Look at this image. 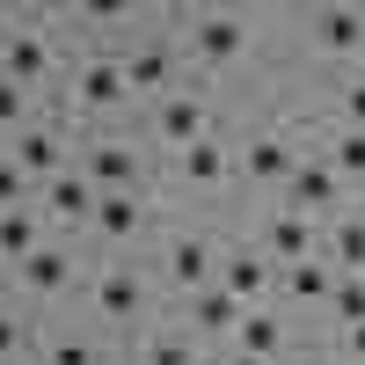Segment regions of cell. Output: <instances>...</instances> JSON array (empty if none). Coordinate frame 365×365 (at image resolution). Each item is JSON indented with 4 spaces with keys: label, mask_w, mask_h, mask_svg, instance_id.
<instances>
[{
    "label": "cell",
    "mask_w": 365,
    "mask_h": 365,
    "mask_svg": "<svg viewBox=\"0 0 365 365\" xmlns=\"http://www.w3.org/2000/svg\"><path fill=\"white\" fill-rule=\"evenodd\" d=\"M15 117H22V88L0 73V125H15Z\"/></svg>",
    "instance_id": "4dcf8cb0"
},
{
    "label": "cell",
    "mask_w": 365,
    "mask_h": 365,
    "mask_svg": "<svg viewBox=\"0 0 365 365\" xmlns=\"http://www.w3.org/2000/svg\"><path fill=\"white\" fill-rule=\"evenodd\" d=\"M270 278H278V263H270L256 241H249V249H227V256H220V285L241 299V307H256V299L270 292Z\"/></svg>",
    "instance_id": "ba28073f"
},
{
    "label": "cell",
    "mask_w": 365,
    "mask_h": 365,
    "mask_svg": "<svg viewBox=\"0 0 365 365\" xmlns=\"http://www.w3.org/2000/svg\"><path fill=\"white\" fill-rule=\"evenodd\" d=\"M322 161H329V168H336L344 182H365V132H351V125H344L336 139H329V146H322Z\"/></svg>",
    "instance_id": "7402d4cb"
},
{
    "label": "cell",
    "mask_w": 365,
    "mask_h": 365,
    "mask_svg": "<svg viewBox=\"0 0 365 365\" xmlns=\"http://www.w3.org/2000/svg\"><path fill=\"white\" fill-rule=\"evenodd\" d=\"M139 365H197V351H190V336H146Z\"/></svg>",
    "instance_id": "484cf974"
},
{
    "label": "cell",
    "mask_w": 365,
    "mask_h": 365,
    "mask_svg": "<svg viewBox=\"0 0 365 365\" xmlns=\"http://www.w3.org/2000/svg\"><path fill=\"white\" fill-rule=\"evenodd\" d=\"M29 344V322H15V314H0V358H15Z\"/></svg>",
    "instance_id": "83f0119b"
},
{
    "label": "cell",
    "mask_w": 365,
    "mask_h": 365,
    "mask_svg": "<svg viewBox=\"0 0 365 365\" xmlns=\"http://www.w3.org/2000/svg\"><path fill=\"white\" fill-rule=\"evenodd\" d=\"M234 161H241V175H249L256 190H278V197H285V182L299 175V161H307V154H299V146H292L285 132H256V139L241 146Z\"/></svg>",
    "instance_id": "3957f363"
},
{
    "label": "cell",
    "mask_w": 365,
    "mask_h": 365,
    "mask_svg": "<svg viewBox=\"0 0 365 365\" xmlns=\"http://www.w3.org/2000/svg\"><path fill=\"white\" fill-rule=\"evenodd\" d=\"M22 182H29L22 168H0V212H22Z\"/></svg>",
    "instance_id": "f1b7e54d"
},
{
    "label": "cell",
    "mask_w": 365,
    "mask_h": 365,
    "mask_svg": "<svg viewBox=\"0 0 365 365\" xmlns=\"http://www.w3.org/2000/svg\"><path fill=\"white\" fill-rule=\"evenodd\" d=\"M344 190H351V182L329 168L322 154H307V161H299V175L285 182V197H278V205H285V212H299V220H322V227H329V220L344 212Z\"/></svg>",
    "instance_id": "6da1fadb"
},
{
    "label": "cell",
    "mask_w": 365,
    "mask_h": 365,
    "mask_svg": "<svg viewBox=\"0 0 365 365\" xmlns=\"http://www.w3.org/2000/svg\"><path fill=\"white\" fill-rule=\"evenodd\" d=\"M256 249L278 263V270H285V263H307V256H322V220H299V212L270 205L263 227H256Z\"/></svg>",
    "instance_id": "7a4b0ae2"
},
{
    "label": "cell",
    "mask_w": 365,
    "mask_h": 365,
    "mask_svg": "<svg viewBox=\"0 0 365 365\" xmlns=\"http://www.w3.org/2000/svg\"><path fill=\"white\" fill-rule=\"evenodd\" d=\"M190 51L205 58V66H234V58L249 51V22H241L234 8H197L190 15Z\"/></svg>",
    "instance_id": "277c9868"
},
{
    "label": "cell",
    "mask_w": 365,
    "mask_h": 365,
    "mask_svg": "<svg viewBox=\"0 0 365 365\" xmlns=\"http://www.w3.org/2000/svg\"><path fill=\"white\" fill-rule=\"evenodd\" d=\"M96 307H103L110 322H132V314L146 307V278H139V270H125V263H110L103 278H96Z\"/></svg>",
    "instance_id": "7c38bea8"
},
{
    "label": "cell",
    "mask_w": 365,
    "mask_h": 365,
    "mask_svg": "<svg viewBox=\"0 0 365 365\" xmlns=\"http://www.w3.org/2000/svg\"><path fill=\"white\" fill-rule=\"evenodd\" d=\"M44 205H51V220L81 227V220H96V182L88 175H58V182H44Z\"/></svg>",
    "instance_id": "e0dca14e"
},
{
    "label": "cell",
    "mask_w": 365,
    "mask_h": 365,
    "mask_svg": "<svg viewBox=\"0 0 365 365\" xmlns=\"http://www.w3.org/2000/svg\"><path fill=\"white\" fill-rule=\"evenodd\" d=\"M336 278H344V270L329 263V256H307V263H285V270H278V285H285V292L299 299V307H329Z\"/></svg>",
    "instance_id": "8fae6325"
},
{
    "label": "cell",
    "mask_w": 365,
    "mask_h": 365,
    "mask_svg": "<svg viewBox=\"0 0 365 365\" xmlns=\"http://www.w3.org/2000/svg\"><path fill=\"white\" fill-rule=\"evenodd\" d=\"M322 256L344 270V278H365V220L358 212H336V220L322 227Z\"/></svg>",
    "instance_id": "9c48e42d"
},
{
    "label": "cell",
    "mask_w": 365,
    "mask_h": 365,
    "mask_svg": "<svg viewBox=\"0 0 365 365\" xmlns=\"http://www.w3.org/2000/svg\"><path fill=\"white\" fill-rule=\"evenodd\" d=\"M307 37H314V51H329V58H351V51H365V8H307Z\"/></svg>",
    "instance_id": "52a82bcc"
},
{
    "label": "cell",
    "mask_w": 365,
    "mask_h": 365,
    "mask_svg": "<svg viewBox=\"0 0 365 365\" xmlns=\"http://www.w3.org/2000/svg\"><path fill=\"white\" fill-rule=\"evenodd\" d=\"M234 351H241V358L278 365V351H285V322L270 314V307H249V314H241V329H234Z\"/></svg>",
    "instance_id": "9a60e30c"
},
{
    "label": "cell",
    "mask_w": 365,
    "mask_h": 365,
    "mask_svg": "<svg viewBox=\"0 0 365 365\" xmlns=\"http://www.w3.org/2000/svg\"><path fill=\"white\" fill-rule=\"evenodd\" d=\"M51 365H96V351H88L81 336H66V344H58V351H51Z\"/></svg>",
    "instance_id": "f546056e"
},
{
    "label": "cell",
    "mask_w": 365,
    "mask_h": 365,
    "mask_svg": "<svg viewBox=\"0 0 365 365\" xmlns=\"http://www.w3.org/2000/svg\"><path fill=\"white\" fill-rule=\"evenodd\" d=\"M15 168H22L29 182H58V175H66V168H58V139H51V132H22Z\"/></svg>",
    "instance_id": "ffe728a7"
},
{
    "label": "cell",
    "mask_w": 365,
    "mask_h": 365,
    "mask_svg": "<svg viewBox=\"0 0 365 365\" xmlns=\"http://www.w3.org/2000/svg\"><path fill=\"white\" fill-rule=\"evenodd\" d=\"M22 278H29V292H66L73 285V263H66V249H37L22 263Z\"/></svg>",
    "instance_id": "44dd1931"
},
{
    "label": "cell",
    "mask_w": 365,
    "mask_h": 365,
    "mask_svg": "<svg viewBox=\"0 0 365 365\" xmlns=\"http://www.w3.org/2000/svg\"><path fill=\"white\" fill-rule=\"evenodd\" d=\"M344 358H351V365H365V322H358V329H344Z\"/></svg>",
    "instance_id": "d6a6232c"
},
{
    "label": "cell",
    "mask_w": 365,
    "mask_h": 365,
    "mask_svg": "<svg viewBox=\"0 0 365 365\" xmlns=\"http://www.w3.org/2000/svg\"><path fill=\"white\" fill-rule=\"evenodd\" d=\"M132 175H139V154H132L125 139L88 146V182H96V197H110V190H132Z\"/></svg>",
    "instance_id": "30bf717a"
},
{
    "label": "cell",
    "mask_w": 365,
    "mask_h": 365,
    "mask_svg": "<svg viewBox=\"0 0 365 365\" xmlns=\"http://www.w3.org/2000/svg\"><path fill=\"white\" fill-rule=\"evenodd\" d=\"M81 15H88V22H125L132 8H117V0H88V8H81Z\"/></svg>",
    "instance_id": "1f68e13d"
},
{
    "label": "cell",
    "mask_w": 365,
    "mask_h": 365,
    "mask_svg": "<svg viewBox=\"0 0 365 365\" xmlns=\"http://www.w3.org/2000/svg\"><path fill=\"white\" fill-rule=\"evenodd\" d=\"M51 66V51H44V37H8V81L22 88V81H37Z\"/></svg>",
    "instance_id": "cb8c5ba5"
},
{
    "label": "cell",
    "mask_w": 365,
    "mask_h": 365,
    "mask_svg": "<svg viewBox=\"0 0 365 365\" xmlns=\"http://www.w3.org/2000/svg\"><path fill=\"white\" fill-rule=\"evenodd\" d=\"M336 110H344V125H351V132H365V73H358V81H344Z\"/></svg>",
    "instance_id": "4316f807"
},
{
    "label": "cell",
    "mask_w": 365,
    "mask_h": 365,
    "mask_svg": "<svg viewBox=\"0 0 365 365\" xmlns=\"http://www.w3.org/2000/svg\"><path fill=\"white\" fill-rule=\"evenodd\" d=\"M241 314H249V307H241L227 285H205V292L190 299V329H197V336H234Z\"/></svg>",
    "instance_id": "5bb4252c"
},
{
    "label": "cell",
    "mask_w": 365,
    "mask_h": 365,
    "mask_svg": "<svg viewBox=\"0 0 365 365\" xmlns=\"http://www.w3.org/2000/svg\"><path fill=\"white\" fill-rule=\"evenodd\" d=\"M168 285L175 292H205V285H220V249H212L205 234H175L168 241Z\"/></svg>",
    "instance_id": "8992f818"
},
{
    "label": "cell",
    "mask_w": 365,
    "mask_h": 365,
    "mask_svg": "<svg viewBox=\"0 0 365 365\" xmlns=\"http://www.w3.org/2000/svg\"><path fill=\"white\" fill-rule=\"evenodd\" d=\"M329 314H336V329H358V322H365V278H336Z\"/></svg>",
    "instance_id": "d4e9b609"
},
{
    "label": "cell",
    "mask_w": 365,
    "mask_h": 365,
    "mask_svg": "<svg viewBox=\"0 0 365 365\" xmlns=\"http://www.w3.org/2000/svg\"><path fill=\"white\" fill-rule=\"evenodd\" d=\"M0 256H8V263L37 256V220H29V212H0Z\"/></svg>",
    "instance_id": "603a6c76"
},
{
    "label": "cell",
    "mask_w": 365,
    "mask_h": 365,
    "mask_svg": "<svg viewBox=\"0 0 365 365\" xmlns=\"http://www.w3.org/2000/svg\"><path fill=\"white\" fill-rule=\"evenodd\" d=\"M0 22H8V8H0Z\"/></svg>",
    "instance_id": "e575fe53"
},
{
    "label": "cell",
    "mask_w": 365,
    "mask_h": 365,
    "mask_svg": "<svg viewBox=\"0 0 365 365\" xmlns=\"http://www.w3.org/2000/svg\"><path fill=\"white\" fill-rule=\"evenodd\" d=\"M125 81L139 88V96H175V88H168V81H175V58H168L161 44H139V51L125 58Z\"/></svg>",
    "instance_id": "ac0fdd59"
},
{
    "label": "cell",
    "mask_w": 365,
    "mask_h": 365,
    "mask_svg": "<svg viewBox=\"0 0 365 365\" xmlns=\"http://www.w3.org/2000/svg\"><path fill=\"white\" fill-rule=\"evenodd\" d=\"M154 132H161V146H197V139H212V110H205V88H175V96H161L154 103Z\"/></svg>",
    "instance_id": "5b68a950"
},
{
    "label": "cell",
    "mask_w": 365,
    "mask_h": 365,
    "mask_svg": "<svg viewBox=\"0 0 365 365\" xmlns=\"http://www.w3.org/2000/svg\"><path fill=\"white\" fill-rule=\"evenodd\" d=\"M175 168H182V182H197V190H220L227 168H234V154H227L220 139H197V146H182V154H175Z\"/></svg>",
    "instance_id": "2e32d148"
},
{
    "label": "cell",
    "mask_w": 365,
    "mask_h": 365,
    "mask_svg": "<svg viewBox=\"0 0 365 365\" xmlns=\"http://www.w3.org/2000/svg\"><path fill=\"white\" fill-rule=\"evenodd\" d=\"M125 96H132V81H125V66H117V58L81 66V103H88V110H110V103H125Z\"/></svg>",
    "instance_id": "d6986e66"
},
{
    "label": "cell",
    "mask_w": 365,
    "mask_h": 365,
    "mask_svg": "<svg viewBox=\"0 0 365 365\" xmlns=\"http://www.w3.org/2000/svg\"><path fill=\"white\" fill-rule=\"evenodd\" d=\"M88 227H96L103 241H139L146 234V205L132 190H110V197H96V220H88Z\"/></svg>",
    "instance_id": "4fadbf2b"
},
{
    "label": "cell",
    "mask_w": 365,
    "mask_h": 365,
    "mask_svg": "<svg viewBox=\"0 0 365 365\" xmlns=\"http://www.w3.org/2000/svg\"><path fill=\"white\" fill-rule=\"evenodd\" d=\"M220 365H263V358H241V351H227V358H220Z\"/></svg>",
    "instance_id": "836d02e7"
}]
</instances>
